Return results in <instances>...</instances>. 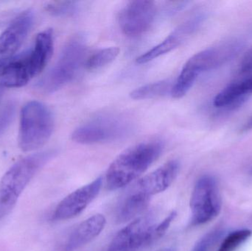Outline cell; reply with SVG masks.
Listing matches in <instances>:
<instances>
[{
    "label": "cell",
    "instance_id": "23",
    "mask_svg": "<svg viewBox=\"0 0 252 251\" xmlns=\"http://www.w3.org/2000/svg\"><path fill=\"white\" fill-rule=\"evenodd\" d=\"M239 73L241 75H252V47L244 55L240 63Z\"/></svg>",
    "mask_w": 252,
    "mask_h": 251
},
{
    "label": "cell",
    "instance_id": "2",
    "mask_svg": "<svg viewBox=\"0 0 252 251\" xmlns=\"http://www.w3.org/2000/svg\"><path fill=\"white\" fill-rule=\"evenodd\" d=\"M53 32L47 29L38 34L29 52L9 59L1 78L6 88H19L41 73L53 55Z\"/></svg>",
    "mask_w": 252,
    "mask_h": 251
},
{
    "label": "cell",
    "instance_id": "16",
    "mask_svg": "<svg viewBox=\"0 0 252 251\" xmlns=\"http://www.w3.org/2000/svg\"><path fill=\"white\" fill-rule=\"evenodd\" d=\"M252 93V75L240 81L231 83L215 97L213 105L216 108L232 107L244 101Z\"/></svg>",
    "mask_w": 252,
    "mask_h": 251
},
{
    "label": "cell",
    "instance_id": "5",
    "mask_svg": "<svg viewBox=\"0 0 252 251\" xmlns=\"http://www.w3.org/2000/svg\"><path fill=\"white\" fill-rule=\"evenodd\" d=\"M54 118L47 106L38 101L28 102L21 111L19 145L24 152L38 150L50 139Z\"/></svg>",
    "mask_w": 252,
    "mask_h": 251
},
{
    "label": "cell",
    "instance_id": "21",
    "mask_svg": "<svg viewBox=\"0 0 252 251\" xmlns=\"http://www.w3.org/2000/svg\"><path fill=\"white\" fill-rule=\"evenodd\" d=\"M78 4L76 1H56L47 4L46 9L53 16H70L76 13Z\"/></svg>",
    "mask_w": 252,
    "mask_h": 251
},
{
    "label": "cell",
    "instance_id": "26",
    "mask_svg": "<svg viewBox=\"0 0 252 251\" xmlns=\"http://www.w3.org/2000/svg\"><path fill=\"white\" fill-rule=\"evenodd\" d=\"M157 251H176L173 248H164V249H160Z\"/></svg>",
    "mask_w": 252,
    "mask_h": 251
},
{
    "label": "cell",
    "instance_id": "9",
    "mask_svg": "<svg viewBox=\"0 0 252 251\" xmlns=\"http://www.w3.org/2000/svg\"><path fill=\"white\" fill-rule=\"evenodd\" d=\"M157 225L154 214L138 217L117 234L105 251H139L149 247L159 240Z\"/></svg>",
    "mask_w": 252,
    "mask_h": 251
},
{
    "label": "cell",
    "instance_id": "19",
    "mask_svg": "<svg viewBox=\"0 0 252 251\" xmlns=\"http://www.w3.org/2000/svg\"><path fill=\"white\" fill-rule=\"evenodd\" d=\"M119 54L120 49L118 47H112L103 49L94 53L87 59L86 66L90 70L100 69L114 61Z\"/></svg>",
    "mask_w": 252,
    "mask_h": 251
},
{
    "label": "cell",
    "instance_id": "8",
    "mask_svg": "<svg viewBox=\"0 0 252 251\" xmlns=\"http://www.w3.org/2000/svg\"><path fill=\"white\" fill-rule=\"evenodd\" d=\"M191 225H201L217 218L221 211L222 200L217 181L204 175L197 181L190 198Z\"/></svg>",
    "mask_w": 252,
    "mask_h": 251
},
{
    "label": "cell",
    "instance_id": "12",
    "mask_svg": "<svg viewBox=\"0 0 252 251\" xmlns=\"http://www.w3.org/2000/svg\"><path fill=\"white\" fill-rule=\"evenodd\" d=\"M204 16L196 14L181 24L165 39L138 57L137 63H146L180 47L204 22Z\"/></svg>",
    "mask_w": 252,
    "mask_h": 251
},
{
    "label": "cell",
    "instance_id": "27",
    "mask_svg": "<svg viewBox=\"0 0 252 251\" xmlns=\"http://www.w3.org/2000/svg\"><path fill=\"white\" fill-rule=\"evenodd\" d=\"M250 173L252 174V166L251 169H250Z\"/></svg>",
    "mask_w": 252,
    "mask_h": 251
},
{
    "label": "cell",
    "instance_id": "13",
    "mask_svg": "<svg viewBox=\"0 0 252 251\" xmlns=\"http://www.w3.org/2000/svg\"><path fill=\"white\" fill-rule=\"evenodd\" d=\"M33 22V12L25 10L3 31L0 35V60L14 56L26 39Z\"/></svg>",
    "mask_w": 252,
    "mask_h": 251
},
{
    "label": "cell",
    "instance_id": "17",
    "mask_svg": "<svg viewBox=\"0 0 252 251\" xmlns=\"http://www.w3.org/2000/svg\"><path fill=\"white\" fill-rule=\"evenodd\" d=\"M151 197L132 189L126 195L117 211V220L126 223L136 219L147 209Z\"/></svg>",
    "mask_w": 252,
    "mask_h": 251
},
{
    "label": "cell",
    "instance_id": "11",
    "mask_svg": "<svg viewBox=\"0 0 252 251\" xmlns=\"http://www.w3.org/2000/svg\"><path fill=\"white\" fill-rule=\"evenodd\" d=\"M102 178H98L66 196L59 203L53 215L55 221H66L78 216L100 193Z\"/></svg>",
    "mask_w": 252,
    "mask_h": 251
},
{
    "label": "cell",
    "instance_id": "4",
    "mask_svg": "<svg viewBox=\"0 0 252 251\" xmlns=\"http://www.w3.org/2000/svg\"><path fill=\"white\" fill-rule=\"evenodd\" d=\"M242 48V41L232 39L194 55L182 68L176 81V88L181 92H188L203 72L221 66L235 57Z\"/></svg>",
    "mask_w": 252,
    "mask_h": 251
},
{
    "label": "cell",
    "instance_id": "3",
    "mask_svg": "<svg viewBox=\"0 0 252 251\" xmlns=\"http://www.w3.org/2000/svg\"><path fill=\"white\" fill-rule=\"evenodd\" d=\"M50 150L34 153L13 165L0 181V220L13 209L18 199L35 174L56 156Z\"/></svg>",
    "mask_w": 252,
    "mask_h": 251
},
{
    "label": "cell",
    "instance_id": "15",
    "mask_svg": "<svg viewBox=\"0 0 252 251\" xmlns=\"http://www.w3.org/2000/svg\"><path fill=\"white\" fill-rule=\"evenodd\" d=\"M106 224V218L100 214L83 221L68 237L65 243V251H75L88 244L102 232Z\"/></svg>",
    "mask_w": 252,
    "mask_h": 251
},
{
    "label": "cell",
    "instance_id": "20",
    "mask_svg": "<svg viewBox=\"0 0 252 251\" xmlns=\"http://www.w3.org/2000/svg\"><path fill=\"white\" fill-rule=\"evenodd\" d=\"M252 234V231L249 229L233 231L225 237L218 251H235L243 243H245Z\"/></svg>",
    "mask_w": 252,
    "mask_h": 251
},
{
    "label": "cell",
    "instance_id": "7",
    "mask_svg": "<svg viewBox=\"0 0 252 251\" xmlns=\"http://www.w3.org/2000/svg\"><path fill=\"white\" fill-rule=\"evenodd\" d=\"M133 122L124 113H104L77 128L72 139L82 144H101L125 138L132 132Z\"/></svg>",
    "mask_w": 252,
    "mask_h": 251
},
{
    "label": "cell",
    "instance_id": "18",
    "mask_svg": "<svg viewBox=\"0 0 252 251\" xmlns=\"http://www.w3.org/2000/svg\"><path fill=\"white\" fill-rule=\"evenodd\" d=\"M170 80H164L153 83L136 88L130 93V97L133 100H148L163 97L170 93L173 86Z\"/></svg>",
    "mask_w": 252,
    "mask_h": 251
},
{
    "label": "cell",
    "instance_id": "10",
    "mask_svg": "<svg viewBox=\"0 0 252 251\" xmlns=\"http://www.w3.org/2000/svg\"><path fill=\"white\" fill-rule=\"evenodd\" d=\"M156 14L157 5L154 1L148 0L129 1L120 13L121 30L127 36H139L151 28Z\"/></svg>",
    "mask_w": 252,
    "mask_h": 251
},
{
    "label": "cell",
    "instance_id": "24",
    "mask_svg": "<svg viewBox=\"0 0 252 251\" xmlns=\"http://www.w3.org/2000/svg\"><path fill=\"white\" fill-rule=\"evenodd\" d=\"M7 62H8V59L0 60V79H1V77H2L4 71H5L6 66H7Z\"/></svg>",
    "mask_w": 252,
    "mask_h": 251
},
{
    "label": "cell",
    "instance_id": "22",
    "mask_svg": "<svg viewBox=\"0 0 252 251\" xmlns=\"http://www.w3.org/2000/svg\"><path fill=\"white\" fill-rule=\"evenodd\" d=\"M15 113L14 105H6L0 110V135L9 126Z\"/></svg>",
    "mask_w": 252,
    "mask_h": 251
},
{
    "label": "cell",
    "instance_id": "14",
    "mask_svg": "<svg viewBox=\"0 0 252 251\" xmlns=\"http://www.w3.org/2000/svg\"><path fill=\"white\" fill-rule=\"evenodd\" d=\"M179 171V162L176 160L170 161L141 178L133 189L151 197L165 191L176 179Z\"/></svg>",
    "mask_w": 252,
    "mask_h": 251
},
{
    "label": "cell",
    "instance_id": "1",
    "mask_svg": "<svg viewBox=\"0 0 252 251\" xmlns=\"http://www.w3.org/2000/svg\"><path fill=\"white\" fill-rule=\"evenodd\" d=\"M164 144L160 140H148L126 149L113 161L106 172L109 190L124 188L139 178L161 156Z\"/></svg>",
    "mask_w": 252,
    "mask_h": 251
},
{
    "label": "cell",
    "instance_id": "6",
    "mask_svg": "<svg viewBox=\"0 0 252 251\" xmlns=\"http://www.w3.org/2000/svg\"><path fill=\"white\" fill-rule=\"evenodd\" d=\"M87 50V43L82 35L69 40L54 66L38 82V89L53 93L71 82L85 63Z\"/></svg>",
    "mask_w": 252,
    "mask_h": 251
},
{
    "label": "cell",
    "instance_id": "25",
    "mask_svg": "<svg viewBox=\"0 0 252 251\" xmlns=\"http://www.w3.org/2000/svg\"><path fill=\"white\" fill-rule=\"evenodd\" d=\"M194 251H208V249H204V248L200 247V246H196Z\"/></svg>",
    "mask_w": 252,
    "mask_h": 251
}]
</instances>
